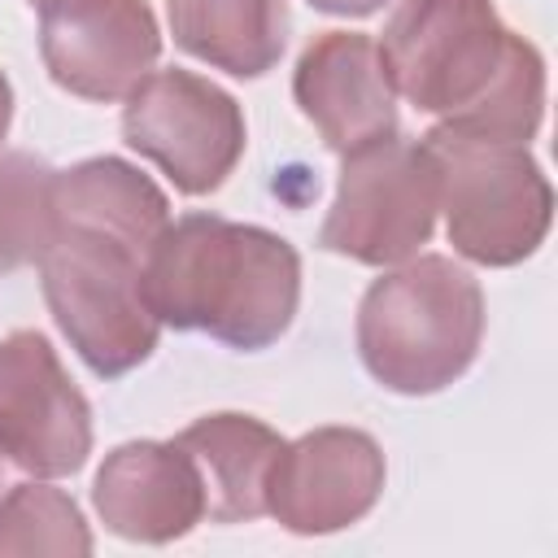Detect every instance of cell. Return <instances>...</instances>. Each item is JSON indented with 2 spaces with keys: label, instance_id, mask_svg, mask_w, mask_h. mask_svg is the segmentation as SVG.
<instances>
[{
  "label": "cell",
  "instance_id": "6da1fadb",
  "mask_svg": "<svg viewBox=\"0 0 558 558\" xmlns=\"http://www.w3.org/2000/svg\"><path fill=\"white\" fill-rule=\"evenodd\" d=\"M301 296V257L288 240L187 214L153 240L144 257V301L157 323L209 331L231 349L275 344Z\"/></svg>",
  "mask_w": 558,
  "mask_h": 558
},
{
  "label": "cell",
  "instance_id": "7a4b0ae2",
  "mask_svg": "<svg viewBox=\"0 0 558 558\" xmlns=\"http://www.w3.org/2000/svg\"><path fill=\"white\" fill-rule=\"evenodd\" d=\"M484 296L480 283L449 257H410L375 279L357 305V349L366 371L405 397L440 392L480 349Z\"/></svg>",
  "mask_w": 558,
  "mask_h": 558
},
{
  "label": "cell",
  "instance_id": "3957f363",
  "mask_svg": "<svg viewBox=\"0 0 558 558\" xmlns=\"http://www.w3.org/2000/svg\"><path fill=\"white\" fill-rule=\"evenodd\" d=\"M39 275L52 318L96 375H126L153 353L161 323L144 301V253L135 244L57 222L39 253Z\"/></svg>",
  "mask_w": 558,
  "mask_h": 558
},
{
  "label": "cell",
  "instance_id": "277c9868",
  "mask_svg": "<svg viewBox=\"0 0 558 558\" xmlns=\"http://www.w3.org/2000/svg\"><path fill=\"white\" fill-rule=\"evenodd\" d=\"M440 170V209L449 214V240L462 257L484 266H514L549 231L554 192L527 144L488 140L436 122L423 135Z\"/></svg>",
  "mask_w": 558,
  "mask_h": 558
},
{
  "label": "cell",
  "instance_id": "5b68a950",
  "mask_svg": "<svg viewBox=\"0 0 558 558\" xmlns=\"http://www.w3.org/2000/svg\"><path fill=\"white\" fill-rule=\"evenodd\" d=\"M440 209V170L427 144L401 140L397 131L344 153V174L336 205L323 222L318 244L366 266L410 262Z\"/></svg>",
  "mask_w": 558,
  "mask_h": 558
},
{
  "label": "cell",
  "instance_id": "8992f818",
  "mask_svg": "<svg viewBox=\"0 0 558 558\" xmlns=\"http://www.w3.org/2000/svg\"><path fill=\"white\" fill-rule=\"evenodd\" d=\"M506 39L510 31L493 0H401L384 26L379 57L397 96L445 118L484 92Z\"/></svg>",
  "mask_w": 558,
  "mask_h": 558
},
{
  "label": "cell",
  "instance_id": "52a82bcc",
  "mask_svg": "<svg viewBox=\"0 0 558 558\" xmlns=\"http://www.w3.org/2000/svg\"><path fill=\"white\" fill-rule=\"evenodd\" d=\"M122 135L131 148L153 157L179 192L205 196L222 187L244 153V113L201 74L148 70L126 96Z\"/></svg>",
  "mask_w": 558,
  "mask_h": 558
},
{
  "label": "cell",
  "instance_id": "ba28073f",
  "mask_svg": "<svg viewBox=\"0 0 558 558\" xmlns=\"http://www.w3.org/2000/svg\"><path fill=\"white\" fill-rule=\"evenodd\" d=\"M92 449V414L39 331L0 344V453L35 475H70Z\"/></svg>",
  "mask_w": 558,
  "mask_h": 558
},
{
  "label": "cell",
  "instance_id": "9c48e42d",
  "mask_svg": "<svg viewBox=\"0 0 558 558\" xmlns=\"http://www.w3.org/2000/svg\"><path fill=\"white\" fill-rule=\"evenodd\" d=\"M35 9L48 74L83 100H126L161 52L144 0H39Z\"/></svg>",
  "mask_w": 558,
  "mask_h": 558
},
{
  "label": "cell",
  "instance_id": "30bf717a",
  "mask_svg": "<svg viewBox=\"0 0 558 558\" xmlns=\"http://www.w3.org/2000/svg\"><path fill=\"white\" fill-rule=\"evenodd\" d=\"M384 488V453L366 432L318 427L279 449L266 510L288 532H336L357 523Z\"/></svg>",
  "mask_w": 558,
  "mask_h": 558
},
{
  "label": "cell",
  "instance_id": "8fae6325",
  "mask_svg": "<svg viewBox=\"0 0 558 558\" xmlns=\"http://www.w3.org/2000/svg\"><path fill=\"white\" fill-rule=\"evenodd\" d=\"M292 92L336 153H357L397 131V92L371 35L327 31L314 39L296 61Z\"/></svg>",
  "mask_w": 558,
  "mask_h": 558
},
{
  "label": "cell",
  "instance_id": "7c38bea8",
  "mask_svg": "<svg viewBox=\"0 0 558 558\" xmlns=\"http://www.w3.org/2000/svg\"><path fill=\"white\" fill-rule=\"evenodd\" d=\"M96 510L126 541H174L205 519L201 471L179 440L122 445L96 475Z\"/></svg>",
  "mask_w": 558,
  "mask_h": 558
},
{
  "label": "cell",
  "instance_id": "4fadbf2b",
  "mask_svg": "<svg viewBox=\"0 0 558 558\" xmlns=\"http://www.w3.org/2000/svg\"><path fill=\"white\" fill-rule=\"evenodd\" d=\"M179 445L201 471L205 514L218 523L266 514V484L283 440L248 414H209L179 432Z\"/></svg>",
  "mask_w": 558,
  "mask_h": 558
},
{
  "label": "cell",
  "instance_id": "5bb4252c",
  "mask_svg": "<svg viewBox=\"0 0 558 558\" xmlns=\"http://www.w3.org/2000/svg\"><path fill=\"white\" fill-rule=\"evenodd\" d=\"M52 214L57 222H70V227L109 231L135 244L144 257L170 222L166 196L157 192V183L118 157H96L52 174Z\"/></svg>",
  "mask_w": 558,
  "mask_h": 558
},
{
  "label": "cell",
  "instance_id": "9a60e30c",
  "mask_svg": "<svg viewBox=\"0 0 558 558\" xmlns=\"http://www.w3.org/2000/svg\"><path fill=\"white\" fill-rule=\"evenodd\" d=\"M174 44L192 57L235 74H266L288 39V4L283 0H170Z\"/></svg>",
  "mask_w": 558,
  "mask_h": 558
},
{
  "label": "cell",
  "instance_id": "2e32d148",
  "mask_svg": "<svg viewBox=\"0 0 558 558\" xmlns=\"http://www.w3.org/2000/svg\"><path fill=\"white\" fill-rule=\"evenodd\" d=\"M541 109H545V65L527 39L510 35L484 92L471 105L445 113V122L458 131L488 135V140L527 144L541 126Z\"/></svg>",
  "mask_w": 558,
  "mask_h": 558
},
{
  "label": "cell",
  "instance_id": "e0dca14e",
  "mask_svg": "<svg viewBox=\"0 0 558 558\" xmlns=\"http://www.w3.org/2000/svg\"><path fill=\"white\" fill-rule=\"evenodd\" d=\"M52 174L31 153H0V270L39 262L57 231Z\"/></svg>",
  "mask_w": 558,
  "mask_h": 558
},
{
  "label": "cell",
  "instance_id": "ac0fdd59",
  "mask_svg": "<svg viewBox=\"0 0 558 558\" xmlns=\"http://www.w3.org/2000/svg\"><path fill=\"white\" fill-rule=\"evenodd\" d=\"M78 506L48 484H17L0 501V554H87Z\"/></svg>",
  "mask_w": 558,
  "mask_h": 558
},
{
  "label": "cell",
  "instance_id": "d6986e66",
  "mask_svg": "<svg viewBox=\"0 0 558 558\" xmlns=\"http://www.w3.org/2000/svg\"><path fill=\"white\" fill-rule=\"evenodd\" d=\"M314 9H323V13H340V17H366V13H375L384 0H310Z\"/></svg>",
  "mask_w": 558,
  "mask_h": 558
},
{
  "label": "cell",
  "instance_id": "ffe728a7",
  "mask_svg": "<svg viewBox=\"0 0 558 558\" xmlns=\"http://www.w3.org/2000/svg\"><path fill=\"white\" fill-rule=\"evenodd\" d=\"M9 118H13V92H9V78L0 74V140L9 131Z\"/></svg>",
  "mask_w": 558,
  "mask_h": 558
},
{
  "label": "cell",
  "instance_id": "44dd1931",
  "mask_svg": "<svg viewBox=\"0 0 558 558\" xmlns=\"http://www.w3.org/2000/svg\"><path fill=\"white\" fill-rule=\"evenodd\" d=\"M31 4H39V0H31Z\"/></svg>",
  "mask_w": 558,
  "mask_h": 558
}]
</instances>
